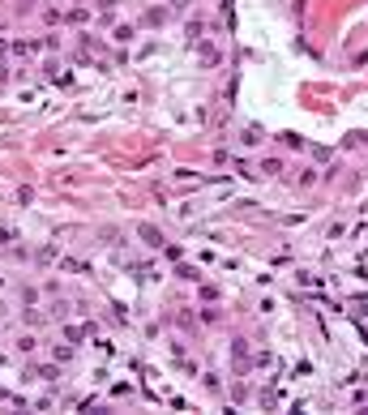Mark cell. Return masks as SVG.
<instances>
[{
	"label": "cell",
	"instance_id": "6da1fadb",
	"mask_svg": "<svg viewBox=\"0 0 368 415\" xmlns=\"http://www.w3.org/2000/svg\"><path fill=\"white\" fill-rule=\"evenodd\" d=\"M141 240H146V244H163V236H159V227H150V223L141 227Z\"/></svg>",
	"mask_w": 368,
	"mask_h": 415
}]
</instances>
